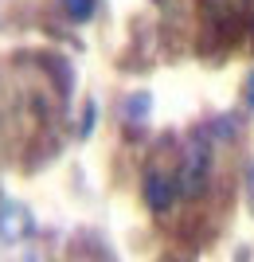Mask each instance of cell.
<instances>
[{
	"mask_svg": "<svg viewBox=\"0 0 254 262\" xmlns=\"http://www.w3.org/2000/svg\"><path fill=\"white\" fill-rule=\"evenodd\" d=\"M28 262H39V258H28Z\"/></svg>",
	"mask_w": 254,
	"mask_h": 262,
	"instance_id": "8",
	"label": "cell"
},
{
	"mask_svg": "<svg viewBox=\"0 0 254 262\" xmlns=\"http://www.w3.org/2000/svg\"><path fill=\"white\" fill-rule=\"evenodd\" d=\"M246 200H250V204H254V164H250V168H246Z\"/></svg>",
	"mask_w": 254,
	"mask_h": 262,
	"instance_id": "7",
	"label": "cell"
},
{
	"mask_svg": "<svg viewBox=\"0 0 254 262\" xmlns=\"http://www.w3.org/2000/svg\"><path fill=\"white\" fill-rule=\"evenodd\" d=\"M207 172H211V145L203 141V137H192V141L184 145V161H180V188H184L188 196L203 192Z\"/></svg>",
	"mask_w": 254,
	"mask_h": 262,
	"instance_id": "1",
	"label": "cell"
},
{
	"mask_svg": "<svg viewBox=\"0 0 254 262\" xmlns=\"http://www.w3.org/2000/svg\"><path fill=\"white\" fill-rule=\"evenodd\" d=\"M32 235V215L20 208V204H0V239L4 243H20Z\"/></svg>",
	"mask_w": 254,
	"mask_h": 262,
	"instance_id": "2",
	"label": "cell"
},
{
	"mask_svg": "<svg viewBox=\"0 0 254 262\" xmlns=\"http://www.w3.org/2000/svg\"><path fill=\"white\" fill-rule=\"evenodd\" d=\"M243 98H246V106L254 110V71H250V78H246V86H243Z\"/></svg>",
	"mask_w": 254,
	"mask_h": 262,
	"instance_id": "6",
	"label": "cell"
},
{
	"mask_svg": "<svg viewBox=\"0 0 254 262\" xmlns=\"http://www.w3.org/2000/svg\"><path fill=\"white\" fill-rule=\"evenodd\" d=\"M63 8L71 20H90V12H94V0H63Z\"/></svg>",
	"mask_w": 254,
	"mask_h": 262,
	"instance_id": "4",
	"label": "cell"
},
{
	"mask_svg": "<svg viewBox=\"0 0 254 262\" xmlns=\"http://www.w3.org/2000/svg\"><path fill=\"white\" fill-rule=\"evenodd\" d=\"M125 114H129V118H137V121H141L145 114H149V98H145V94H137V98H129V110H125Z\"/></svg>",
	"mask_w": 254,
	"mask_h": 262,
	"instance_id": "5",
	"label": "cell"
},
{
	"mask_svg": "<svg viewBox=\"0 0 254 262\" xmlns=\"http://www.w3.org/2000/svg\"><path fill=\"white\" fill-rule=\"evenodd\" d=\"M141 196H145V204H149L153 211H168V208H172V200H176V184H172L168 176H160V172H149V176H145Z\"/></svg>",
	"mask_w": 254,
	"mask_h": 262,
	"instance_id": "3",
	"label": "cell"
}]
</instances>
